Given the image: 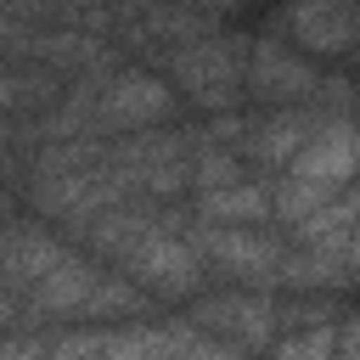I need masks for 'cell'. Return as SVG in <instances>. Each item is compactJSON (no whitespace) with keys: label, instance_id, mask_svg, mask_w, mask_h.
Wrapping results in <instances>:
<instances>
[{"label":"cell","instance_id":"cell-1","mask_svg":"<svg viewBox=\"0 0 360 360\" xmlns=\"http://www.w3.org/2000/svg\"><path fill=\"white\" fill-rule=\"evenodd\" d=\"M169 84L197 101L202 112H231L248 90V39L236 34H202L191 45L169 51Z\"/></svg>","mask_w":360,"mask_h":360},{"label":"cell","instance_id":"cell-2","mask_svg":"<svg viewBox=\"0 0 360 360\" xmlns=\"http://www.w3.org/2000/svg\"><path fill=\"white\" fill-rule=\"evenodd\" d=\"M124 264H129L135 287H146L158 298H191L202 287V253L191 248V236H174L169 225H158Z\"/></svg>","mask_w":360,"mask_h":360},{"label":"cell","instance_id":"cell-3","mask_svg":"<svg viewBox=\"0 0 360 360\" xmlns=\"http://www.w3.org/2000/svg\"><path fill=\"white\" fill-rule=\"evenodd\" d=\"M315 62H304L292 45H276V39H248V96L253 101H270V107H298V101H315Z\"/></svg>","mask_w":360,"mask_h":360},{"label":"cell","instance_id":"cell-4","mask_svg":"<svg viewBox=\"0 0 360 360\" xmlns=\"http://www.w3.org/2000/svg\"><path fill=\"white\" fill-rule=\"evenodd\" d=\"M191 236V248L202 253V259H214V264H225V270H236V276H248V281H270L276 287V270H281V242H270L264 231H253V225H191L186 231Z\"/></svg>","mask_w":360,"mask_h":360},{"label":"cell","instance_id":"cell-5","mask_svg":"<svg viewBox=\"0 0 360 360\" xmlns=\"http://www.w3.org/2000/svg\"><path fill=\"white\" fill-rule=\"evenodd\" d=\"M287 34L298 45H309L315 56H343L360 39V6L354 0H292Z\"/></svg>","mask_w":360,"mask_h":360},{"label":"cell","instance_id":"cell-6","mask_svg":"<svg viewBox=\"0 0 360 360\" xmlns=\"http://www.w3.org/2000/svg\"><path fill=\"white\" fill-rule=\"evenodd\" d=\"M315 129H321V112L315 107H270L264 118H248V135H242V152L253 158V163H292L309 141H315Z\"/></svg>","mask_w":360,"mask_h":360},{"label":"cell","instance_id":"cell-7","mask_svg":"<svg viewBox=\"0 0 360 360\" xmlns=\"http://www.w3.org/2000/svg\"><path fill=\"white\" fill-rule=\"evenodd\" d=\"M158 225H163V214H158L146 197H141V202L129 197V202H112V208L90 214V219H84V225H73V231H79L96 253H107V259H129V253H135Z\"/></svg>","mask_w":360,"mask_h":360},{"label":"cell","instance_id":"cell-8","mask_svg":"<svg viewBox=\"0 0 360 360\" xmlns=\"http://www.w3.org/2000/svg\"><path fill=\"white\" fill-rule=\"evenodd\" d=\"M197 326L225 332V338L242 343V349H259V343H270L276 309H270V298H259V292H225V298H202V304H197Z\"/></svg>","mask_w":360,"mask_h":360},{"label":"cell","instance_id":"cell-9","mask_svg":"<svg viewBox=\"0 0 360 360\" xmlns=\"http://www.w3.org/2000/svg\"><path fill=\"white\" fill-rule=\"evenodd\" d=\"M90 292H96V270L68 248V253L22 292V309H28V315H73V309L90 304Z\"/></svg>","mask_w":360,"mask_h":360},{"label":"cell","instance_id":"cell-10","mask_svg":"<svg viewBox=\"0 0 360 360\" xmlns=\"http://www.w3.org/2000/svg\"><path fill=\"white\" fill-rule=\"evenodd\" d=\"M197 219L202 225H264L270 219V186L259 180H231L214 191H197Z\"/></svg>","mask_w":360,"mask_h":360},{"label":"cell","instance_id":"cell-11","mask_svg":"<svg viewBox=\"0 0 360 360\" xmlns=\"http://www.w3.org/2000/svg\"><path fill=\"white\" fill-rule=\"evenodd\" d=\"M231 180H242L236 146H214V141H197V152H191V186H197V191H214V186H231Z\"/></svg>","mask_w":360,"mask_h":360},{"label":"cell","instance_id":"cell-12","mask_svg":"<svg viewBox=\"0 0 360 360\" xmlns=\"http://www.w3.org/2000/svg\"><path fill=\"white\" fill-rule=\"evenodd\" d=\"M276 360H338V332L326 321H309V326L276 338Z\"/></svg>","mask_w":360,"mask_h":360},{"label":"cell","instance_id":"cell-13","mask_svg":"<svg viewBox=\"0 0 360 360\" xmlns=\"http://www.w3.org/2000/svg\"><path fill=\"white\" fill-rule=\"evenodd\" d=\"M0 360H45V343L39 338H6L0 343Z\"/></svg>","mask_w":360,"mask_h":360},{"label":"cell","instance_id":"cell-14","mask_svg":"<svg viewBox=\"0 0 360 360\" xmlns=\"http://www.w3.org/2000/svg\"><path fill=\"white\" fill-rule=\"evenodd\" d=\"M343 259H349V276L360 281V225L349 231V242H343Z\"/></svg>","mask_w":360,"mask_h":360},{"label":"cell","instance_id":"cell-15","mask_svg":"<svg viewBox=\"0 0 360 360\" xmlns=\"http://www.w3.org/2000/svg\"><path fill=\"white\" fill-rule=\"evenodd\" d=\"M11 309H17V292H11V287H6V276H0V326L11 321Z\"/></svg>","mask_w":360,"mask_h":360}]
</instances>
